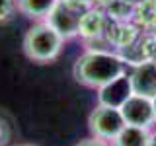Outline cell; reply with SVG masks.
<instances>
[{
	"instance_id": "44dd1931",
	"label": "cell",
	"mask_w": 156,
	"mask_h": 146,
	"mask_svg": "<svg viewBox=\"0 0 156 146\" xmlns=\"http://www.w3.org/2000/svg\"><path fill=\"white\" fill-rule=\"evenodd\" d=\"M127 2H131V4H136V2H140V0H127Z\"/></svg>"
},
{
	"instance_id": "9a60e30c",
	"label": "cell",
	"mask_w": 156,
	"mask_h": 146,
	"mask_svg": "<svg viewBox=\"0 0 156 146\" xmlns=\"http://www.w3.org/2000/svg\"><path fill=\"white\" fill-rule=\"evenodd\" d=\"M76 146H113V144L104 140V138H98V136H88V138L80 140Z\"/></svg>"
},
{
	"instance_id": "ba28073f",
	"label": "cell",
	"mask_w": 156,
	"mask_h": 146,
	"mask_svg": "<svg viewBox=\"0 0 156 146\" xmlns=\"http://www.w3.org/2000/svg\"><path fill=\"white\" fill-rule=\"evenodd\" d=\"M140 33H143V29L135 22H113V19H109L105 29V41L109 43V47L115 53H119L121 49L133 45Z\"/></svg>"
},
{
	"instance_id": "ac0fdd59",
	"label": "cell",
	"mask_w": 156,
	"mask_h": 146,
	"mask_svg": "<svg viewBox=\"0 0 156 146\" xmlns=\"http://www.w3.org/2000/svg\"><path fill=\"white\" fill-rule=\"evenodd\" d=\"M115 2V0H94V6H98V8H107V6H109V4H113Z\"/></svg>"
},
{
	"instance_id": "e0dca14e",
	"label": "cell",
	"mask_w": 156,
	"mask_h": 146,
	"mask_svg": "<svg viewBox=\"0 0 156 146\" xmlns=\"http://www.w3.org/2000/svg\"><path fill=\"white\" fill-rule=\"evenodd\" d=\"M6 136H8V133H6V123H4V121L0 119V144L6 142V140H4Z\"/></svg>"
},
{
	"instance_id": "5bb4252c",
	"label": "cell",
	"mask_w": 156,
	"mask_h": 146,
	"mask_svg": "<svg viewBox=\"0 0 156 146\" xmlns=\"http://www.w3.org/2000/svg\"><path fill=\"white\" fill-rule=\"evenodd\" d=\"M16 12V0H0V23L8 22Z\"/></svg>"
},
{
	"instance_id": "8992f818",
	"label": "cell",
	"mask_w": 156,
	"mask_h": 146,
	"mask_svg": "<svg viewBox=\"0 0 156 146\" xmlns=\"http://www.w3.org/2000/svg\"><path fill=\"white\" fill-rule=\"evenodd\" d=\"M96 92H98V103H100V105H107V107L121 109L125 101L135 94L133 86H131L129 70H127L125 74L117 76L115 80L107 82L105 86H101L100 90H96Z\"/></svg>"
},
{
	"instance_id": "30bf717a",
	"label": "cell",
	"mask_w": 156,
	"mask_h": 146,
	"mask_svg": "<svg viewBox=\"0 0 156 146\" xmlns=\"http://www.w3.org/2000/svg\"><path fill=\"white\" fill-rule=\"evenodd\" d=\"M61 0H16V10L35 22H45Z\"/></svg>"
},
{
	"instance_id": "277c9868",
	"label": "cell",
	"mask_w": 156,
	"mask_h": 146,
	"mask_svg": "<svg viewBox=\"0 0 156 146\" xmlns=\"http://www.w3.org/2000/svg\"><path fill=\"white\" fill-rule=\"evenodd\" d=\"M121 113L127 125L143 127V129H156V113L152 97L133 94L121 107Z\"/></svg>"
},
{
	"instance_id": "2e32d148",
	"label": "cell",
	"mask_w": 156,
	"mask_h": 146,
	"mask_svg": "<svg viewBox=\"0 0 156 146\" xmlns=\"http://www.w3.org/2000/svg\"><path fill=\"white\" fill-rule=\"evenodd\" d=\"M62 2L72 6V8H76V10H82V12L94 6V0H62Z\"/></svg>"
},
{
	"instance_id": "7402d4cb",
	"label": "cell",
	"mask_w": 156,
	"mask_h": 146,
	"mask_svg": "<svg viewBox=\"0 0 156 146\" xmlns=\"http://www.w3.org/2000/svg\"><path fill=\"white\" fill-rule=\"evenodd\" d=\"M16 146H35V144H16Z\"/></svg>"
},
{
	"instance_id": "7c38bea8",
	"label": "cell",
	"mask_w": 156,
	"mask_h": 146,
	"mask_svg": "<svg viewBox=\"0 0 156 146\" xmlns=\"http://www.w3.org/2000/svg\"><path fill=\"white\" fill-rule=\"evenodd\" d=\"M133 22L143 31H156V0H140V2H136Z\"/></svg>"
},
{
	"instance_id": "5b68a950",
	"label": "cell",
	"mask_w": 156,
	"mask_h": 146,
	"mask_svg": "<svg viewBox=\"0 0 156 146\" xmlns=\"http://www.w3.org/2000/svg\"><path fill=\"white\" fill-rule=\"evenodd\" d=\"M80 18H82V10H76V8L68 6V4H65L61 0L55 6V10L47 16L45 22L55 29L65 41H70V39L78 37Z\"/></svg>"
},
{
	"instance_id": "6da1fadb",
	"label": "cell",
	"mask_w": 156,
	"mask_h": 146,
	"mask_svg": "<svg viewBox=\"0 0 156 146\" xmlns=\"http://www.w3.org/2000/svg\"><path fill=\"white\" fill-rule=\"evenodd\" d=\"M129 66L115 51L107 49H84L80 57L76 58L72 74L76 82L92 90H100L107 82L115 80L117 76L125 74Z\"/></svg>"
},
{
	"instance_id": "ffe728a7",
	"label": "cell",
	"mask_w": 156,
	"mask_h": 146,
	"mask_svg": "<svg viewBox=\"0 0 156 146\" xmlns=\"http://www.w3.org/2000/svg\"><path fill=\"white\" fill-rule=\"evenodd\" d=\"M152 103H154V113H156V96L152 97Z\"/></svg>"
},
{
	"instance_id": "8fae6325",
	"label": "cell",
	"mask_w": 156,
	"mask_h": 146,
	"mask_svg": "<svg viewBox=\"0 0 156 146\" xmlns=\"http://www.w3.org/2000/svg\"><path fill=\"white\" fill-rule=\"evenodd\" d=\"M150 138H152V129L125 125L123 130L115 136V140L111 144L113 146H148Z\"/></svg>"
},
{
	"instance_id": "9c48e42d",
	"label": "cell",
	"mask_w": 156,
	"mask_h": 146,
	"mask_svg": "<svg viewBox=\"0 0 156 146\" xmlns=\"http://www.w3.org/2000/svg\"><path fill=\"white\" fill-rule=\"evenodd\" d=\"M129 76L135 94L146 97L156 96V58L129 68Z\"/></svg>"
},
{
	"instance_id": "d6986e66",
	"label": "cell",
	"mask_w": 156,
	"mask_h": 146,
	"mask_svg": "<svg viewBox=\"0 0 156 146\" xmlns=\"http://www.w3.org/2000/svg\"><path fill=\"white\" fill-rule=\"evenodd\" d=\"M148 146H156V129H152V138H150V144Z\"/></svg>"
},
{
	"instance_id": "3957f363",
	"label": "cell",
	"mask_w": 156,
	"mask_h": 146,
	"mask_svg": "<svg viewBox=\"0 0 156 146\" xmlns=\"http://www.w3.org/2000/svg\"><path fill=\"white\" fill-rule=\"evenodd\" d=\"M125 125L127 123L123 119L121 109L100 105V103H96V107L92 109L90 117H88V129H90L92 136L104 138L107 142H113L115 136L123 130Z\"/></svg>"
},
{
	"instance_id": "52a82bcc",
	"label": "cell",
	"mask_w": 156,
	"mask_h": 146,
	"mask_svg": "<svg viewBox=\"0 0 156 146\" xmlns=\"http://www.w3.org/2000/svg\"><path fill=\"white\" fill-rule=\"evenodd\" d=\"M107 23H109V18H107V12L104 8H98V6L88 8V10L82 12L80 27H78V37L82 39V43L104 39Z\"/></svg>"
},
{
	"instance_id": "4fadbf2b",
	"label": "cell",
	"mask_w": 156,
	"mask_h": 146,
	"mask_svg": "<svg viewBox=\"0 0 156 146\" xmlns=\"http://www.w3.org/2000/svg\"><path fill=\"white\" fill-rule=\"evenodd\" d=\"M107 18L113 22H133L135 18V4L127 2V0H115L113 4L105 8Z\"/></svg>"
},
{
	"instance_id": "7a4b0ae2",
	"label": "cell",
	"mask_w": 156,
	"mask_h": 146,
	"mask_svg": "<svg viewBox=\"0 0 156 146\" xmlns=\"http://www.w3.org/2000/svg\"><path fill=\"white\" fill-rule=\"evenodd\" d=\"M65 39L49 26L47 22H35L26 31L23 51L33 62H51L61 55Z\"/></svg>"
}]
</instances>
